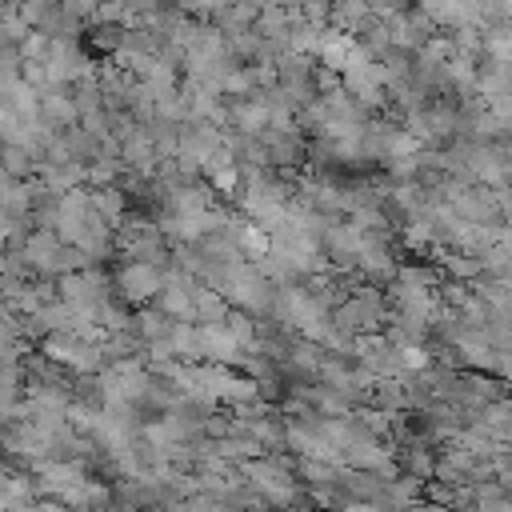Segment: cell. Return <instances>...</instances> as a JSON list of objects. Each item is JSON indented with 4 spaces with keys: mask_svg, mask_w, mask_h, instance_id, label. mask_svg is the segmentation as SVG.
Masks as SVG:
<instances>
[{
    "mask_svg": "<svg viewBox=\"0 0 512 512\" xmlns=\"http://www.w3.org/2000/svg\"><path fill=\"white\" fill-rule=\"evenodd\" d=\"M12 500H8V476H0V512H8Z\"/></svg>",
    "mask_w": 512,
    "mask_h": 512,
    "instance_id": "obj_2",
    "label": "cell"
},
{
    "mask_svg": "<svg viewBox=\"0 0 512 512\" xmlns=\"http://www.w3.org/2000/svg\"><path fill=\"white\" fill-rule=\"evenodd\" d=\"M32 512H64V508H56V504H44V508H32Z\"/></svg>",
    "mask_w": 512,
    "mask_h": 512,
    "instance_id": "obj_3",
    "label": "cell"
},
{
    "mask_svg": "<svg viewBox=\"0 0 512 512\" xmlns=\"http://www.w3.org/2000/svg\"><path fill=\"white\" fill-rule=\"evenodd\" d=\"M48 492H64V496H72L84 480H80V472L76 468H68V464H52V468H44V480H40Z\"/></svg>",
    "mask_w": 512,
    "mask_h": 512,
    "instance_id": "obj_1",
    "label": "cell"
}]
</instances>
